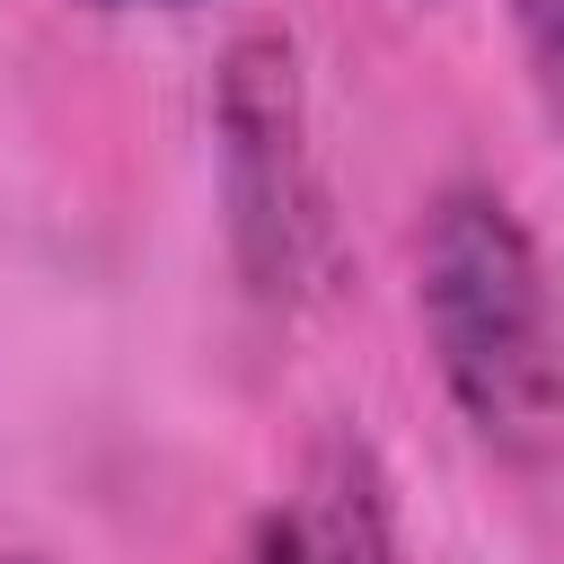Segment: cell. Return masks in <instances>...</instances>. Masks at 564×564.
I'll use <instances>...</instances> for the list:
<instances>
[{
	"instance_id": "cell-1",
	"label": "cell",
	"mask_w": 564,
	"mask_h": 564,
	"mask_svg": "<svg viewBox=\"0 0 564 564\" xmlns=\"http://www.w3.org/2000/svg\"><path fill=\"white\" fill-rule=\"evenodd\" d=\"M414 317L449 414L502 467L564 458V308L502 185L449 176L414 220Z\"/></svg>"
},
{
	"instance_id": "cell-5",
	"label": "cell",
	"mask_w": 564,
	"mask_h": 564,
	"mask_svg": "<svg viewBox=\"0 0 564 564\" xmlns=\"http://www.w3.org/2000/svg\"><path fill=\"white\" fill-rule=\"evenodd\" d=\"M79 9H97V18H141V9H203V0H79Z\"/></svg>"
},
{
	"instance_id": "cell-4",
	"label": "cell",
	"mask_w": 564,
	"mask_h": 564,
	"mask_svg": "<svg viewBox=\"0 0 564 564\" xmlns=\"http://www.w3.org/2000/svg\"><path fill=\"white\" fill-rule=\"evenodd\" d=\"M511 35H520V70L546 106V123L564 132V0H502Z\"/></svg>"
},
{
	"instance_id": "cell-3",
	"label": "cell",
	"mask_w": 564,
	"mask_h": 564,
	"mask_svg": "<svg viewBox=\"0 0 564 564\" xmlns=\"http://www.w3.org/2000/svg\"><path fill=\"white\" fill-rule=\"evenodd\" d=\"M229 564H397V494L370 432L335 423L256 502Z\"/></svg>"
},
{
	"instance_id": "cell-6",
	"label": "cell",
	"mask_w": 564,
	"mask_h": 564,
	"mask_svg": "<svg viewBox=\"0 0 564 564\" xmlns=\"http://www.w3.org/2000/svg\"><path fill=\"white\" fill-rule=\"evenodd\" d=\"M0 564H53V555H0Z\"/></svg>"
},
{
	"instance_id": "cell-2",
	"label": "cell",
	"mask_w": 564,
	"mask_h": 564,
	"mask_svg": "<svg viewBox=\"0 0 564 564\" xmlns=\"http://www.w3.org/2000/svg\"><path fill=\"white\" fill-rule=\"evenodd\" d=\"M212 167H220V229L229 264L256 308H308L335 264L326 176L308 141V79L282 26H247L212 79Z\"/></svg>"
}]
</instances>
